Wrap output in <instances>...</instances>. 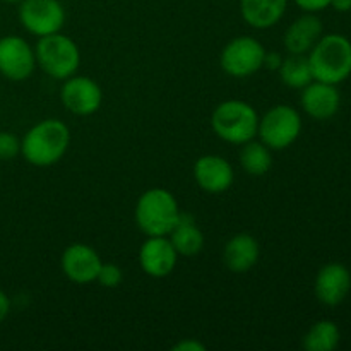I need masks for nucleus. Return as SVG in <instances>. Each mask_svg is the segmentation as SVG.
<instances>
[{"mask_svg":"<svg viewBox=\"0 0 351 351\" xmlns=\"http://www.w3.org/2000/svg\"><path fill=\"white\" fill-rule=\"evenodd\" d=\"M168 239H170L171 245L175 247L178 256L194 257L204 249V235L189 213H182L180 219L170 232Z\"/></svg>","mask_w":351,"mask_h":351,"instance_id":"obj_19","label":"nucleus"},{"mask_svg":"<svg viewBox=\"0 0 351 351\" xmlns=\"http://www.w3.org/2000/svg\"><path fill=\"white\" fill-rule=\"evenodd\" d=\"M101 264L99 254L86 243H72L60 257L62 273L75 285H89L96 281Z\"/></svg>","mask_w":351,"mask_h":351,"instance_id":"obj_11","label":"nucleus"},{"mask_svg":"<svg viewBox=\"0 0 351 351\" xmlns=\"http://www.w3.org/2000/svg\"><path fill=\"white\" fill-rule=\"evenodd\" d=\"M17 14L24 29L38 38L58 33L65 23V10L58 0H23Z\"/></svg>","mask_w":351,"mask_h":351,"instance_id":"obj_8","label":"nucleus"},{"mask_svg":"<svg viewBox=\"0 0 351 351\" xmlns=\"http://www.w3.org/2000/svg\"><path fill=\"white\" fill-rule=\"evenodd\" d=\"M180 208L170 191L149 189L137 199L134 218L146 237H168L180 219Z\"/></svg>","mask_w":351,"mask_h":351,"instance_id":"obj_3","label":"nucleus"},{"mask_svg":"<svg viewBox=\"0 0 351 351\" xmlns=\"http://www.w3.org/2000/svg\"><path fill=\"white\" fill-rule=\"evenodd\" d=\"M300 103L304 112L314 120H329L339 112L341 95L336 84L322 81H312L302 89Z\"/></svg>","mask_w":351,"mask_h":351,"instance_id":"obj_15","label":"nucleus"},{"mask_svg":"<svg viewBox=\"0 0 351 351\" xmlns=\"http://www.w3.org/2000/svg\"><path fill=\"white\" fill-rule=\"evenodd\" d=\"M281 62H283V57H281V53H276V51H271V53L264 55V64L263 67L264 69H269V71H276L280 69Z\"/></svg>","mask_w":351,"mask_h":351,"instance_id":"obj_27","label":"nucleus"},{"mask_svg":"<svg viewBox=\"0 0 351 351\" xmlns=\"http://www.w3.org/2000/svg\"><path fill=\"white\" fill-rule=\"evenodd\" d=\"M266 48L252 36H237L225 45L219 55L223 72L232 77H250L263 69Z\"/></svg>","mask_w":351,"mask_h":351,"instance_id":"obj_7","label":"nucleus"},{"mask_svg":"<svg viewBox=\"0 0 351 351\" xmlns=\"http://www.w3.org/2000/svg\"><path fill=\"white\" fill-rule=\"evenodd\" d=\"M175 351H204L206 346L197 339H184L173 346Z\"/></svg>","mask_w":351,"mask_h":351,"instance_id":"obj_26","label":"nucleus"},{"mask_svg":"<svg viewBox=\"0 0 351 351\" xmlns=\"http://www.w3.org/2000/svg\"><path fill=\"white\" fill-rule=\"evenodd\" d=\"M34 55L38 67L57 81H65L74 75L81 65L79 47L74 40L62 34L60 31L38 38Z\"/></svg>","mask_w":351,"mask_h":351,"instance_id":"obj_5","label":"nucleus"},{"mask_svg":"<svg viewBox=\"0 0 351 351\" xmlns=\"http://www.w3.org/2000/svg\"><path fill=\"white\" fill-rule=\"evenodd\" d=\"M71 146V130L65 122L45 119L34 123L21 139V154L33 167H51L58 163Z\"/></svg>","mask_w":351,"mask_h":351,"instance_id":"obj_1","label":"nucleus"},{"mask_svg":"<svg viewBox=\"0 0 351 351\" xmlns=\"http://www.w3.org/2000/svg\"><path fill=\"white\" fill-rule=\"evenodd\" d=\"M36 69L34 48L24 38L9 34L0 38V74L14 82L26 81Z\"/></svg>","mask_w":351,"mask_h":351,"instance_id":"obj_9","label":"nucleus"},{"mask_svg":"<svg viewBox=\"0 0 351 351\" xmlns=\"http://www.w3.org/2000/svg\"><path fill=\"white\" fill-rule=\"evenodd\" d=\"M341 331L338 324L329 319H322L312 324L304 336V348L307 351H332L339 346Z\"/></svg>","mask_w":351,"mask_h":351,"instance_id":"obj_20","label":"nucleus"},{"mask_svg":"<svg viewBox=\"0 0 351 351\" xmlns=\"http://www.w3.org/2000/svg\"><path fill=\"white\" fill-rule=\"evenodd\" d=\"M10 312V298L7 297L5 291L0 290V324L7 319Z\"/></svg>","mask_w":351,"mask_h":351,"instance_id":"obj_28","label":"nucleus"},{"mask_svg":"<svg viewBox=\"0 0 351 351\" xmlns=\"http://www.w3.org/2000/svg\"><path fill=\"white\" fill-rule=\"evenodd\" d=\"M2 2H9V3H17V2H23V0H2Z\"/></svg>","mask_w":351,"mask_h":351,"instance_id":"obj_30","label":"nucleus"},{"mask_svg":"<svg viewBox=\"0 0 351 351\" xmlns=\"http://www.w3.org/2000/svg\"><path fill=\"white\" fill-rule=\"evenodd\" d=\"M288 0H240V14L249 26L267 29L276 26L285 16Z\"/></svg>","mask_w":351,"mask_h":351,"instance_id":"obj_18","label":"nucleus"},{"mask_svg":"<svg viewBox=\"0 0 351 351\" xmlns=\"http://www.w3.org/2000/svg\"><path fill=\"white\" fill-rule=\"evenodd\" d=\"M259 113L243 99H226L219 103L211 115L213 132L230 144H242L256 139Z\"/></svg>","mask_w":351,"mask_h":351,"instance_id":"obj_4","label":"nucleus"},{"mask_svg":"<svg viewBox=\"0 0 351 351\" xmlns=\"http://www.w3.org/2000/svg\"><path fill=\"white\" fill-rule=\"evenodd\" d=\"M178 257L168 237H147L139 250L141 269L151 278H165L173 273Z\"/></svg>","mask_w":351,"mask_h":351,"instance_id":"obj_13","label":"nucleus"},{"mask_svg":"<svg viewBox=\"0 0 351 351\" xmlns=\"http://www.w3.org/2000/svg\"><path fill=\"white\" fill-rule=\"evenodd\" d=\"M21 154V141L10 132H0V161H10Z\"/></svg>","mask_w":351,"mask_h":351,"instance_id":"obj_24","label":"nucleus"},{"mask_svg":"<svg viewBox=\"0 0 351 351\" xmlns=\"http://www.w3.org/2000/svg\"><path fill=\"white\" fill-rule=\"evenodd\" d=\"M302 127L304 122L297 108L290 105H276L259 119L257 136L271 151H283L300 137Z\"/></svg>","mask_w":351,"mask_h":351,"instance_id":"obj_6","label":"nucleus"},{"mask_svg":"<svg viewBox=\"0 0 351 351\" xmlns=\"http://www.w3.org/2000/svg\"><path fill=\"white\" fill-rule=\"evenodd\" d=\"M281 82L291 89H304L308 82L314 81L307 55H288L283 58L278 69Z\"/></svg>","mask_w":351,"mask_h":351,"instance_id":"obj_22","label":"nucleus"},{"mask_svg":"<svg viewBox=\"0 0 351 351\" xmlns=\"http://www.w3.org/2000/svg\"><path fill=\"white\" fill-rule=\"evenodd\" d=\"M194 178L208 194H223L235 180V171L228 160L218 154H204L194 165Z\"/></svg>","mask_w":351,"mask_h":351,"instance_id":"obj_14","label":"nucleus"},{"mask_svg":"<svg viewBox=\"0 0 351 351\" xmlns=\"http://www.w3.org/2000/svg\"><path fill=\"white\" fill-rule=\"evenodd\" d=\"M60 101L65 110L77 117H89L101 106L103 91L88 75H71L60 88Z\"/></svg>","mask_w":351,"mask_h":351,"instance_id":"obj_10","label":"nucleus"},{"mask_svg":"<svg viewBox=\"0 0 351 351\" xmlns=\"http://www.w3.org/2000/svg\"><path fill=\"white\" fill-rule=\"evenodd\" d=\"M304 12H321V10L328 9L331 0H293Z\"/></svg>","mask_w":351,"mask_h":351,"instance_id":"obj_25","label":"nucleus"},{"mask_svg":"<svg viewBox=\"0 0 351 351\" xmlns=\"http://www.w3.org/2000/svg\"><path fill=\"white\" fill-rule=\"evenodd\" d=\"M261 257V247L256 237L249 233H239L226 242L223 249V263L226 269L235 274L249 273Z\"/></svg>","mask_w":351,"mask_h":351,"instance_id":"obj_17","label":"nucleus"},{"mask_svg":"<svg viewBox=\"0 0 351 351\" xmlns=\"http://www.w3.org/2000/svg\"><path fill=\"white\" fill-rule=\"evenodd\" d=\"M123 280V273L120 266L113 263H103L99 267V273L96 281L101 285L103 288H117Z\"/></svg>","mask_w":351,"mask_h":351,"instance_id":"obj_23","label":"nucleus"},{"mask_svg":"<svg viewBox=\"0 0 351 351\" xmlns=\"http://www.w3.org/2000/svg\"><path fill=\"white\" fill-rule=\"evenodd\" d=\"M240 165L252 177H263L273 167V151L261 141H249L242 144Z\"/></svg>","mask_w":351,"mask_h":351,"instance_id":"obj_21","label":"nucleus"},{"mask_svg":"<svg viewBox=\"0 0 351 351\" xmlns=\"http://www.w3.org/2000/svg\"><path fill=\"white\" fill-rule=\"evenodd\" d=\"M324 34L321 17L315 12H305L293 21L285 31L283 45L288 53L307 55Z\"/></svg>","mask_w":351,"mask_h":351,"instance_id":"obj_16","label":"nucleus"},{"mask_svg":"<svg viewBox=\"0 0 351 351\" xmlns=\"http://www.w3.org/2000/svg\"><path fill=\"white\" fill-rule=\"evenodd\" d=\"M329 7H332L336 12H351V0H331Z\"/></svg>","mask_w":351,"mask_h":351,"instance_id":"obj_29","label":"nucleus"},{"mask_svg":"<svg viewBox=\"0 0 351 351\" xmlns=\"http://www.w3.org/2000/svg\"><path fill=\"white\" fill-rule=\"evenodd\" d=\"M351 290V273L341 263H329L319 269L314 293L322 305L336 307L343 304Z\"/></svg>","mask_w":351,"mask_h":351,"instance_id":"obj_12","label":"nucleus"},{"mask_svg":"<svg viewBox=\"0 0 351 351\" xmlns=\"http://www.w3.org/2000/svg\"><path fill=\"white\" fill-rule=\"evenodd\" d=\"M307 58L315 81L338 86L351 75V41L345 34H322Z\"/></svg>","mask_w":351,"mask_h":351,"instance_id":"obj_2","label":"nucleus"}]
</instances>
